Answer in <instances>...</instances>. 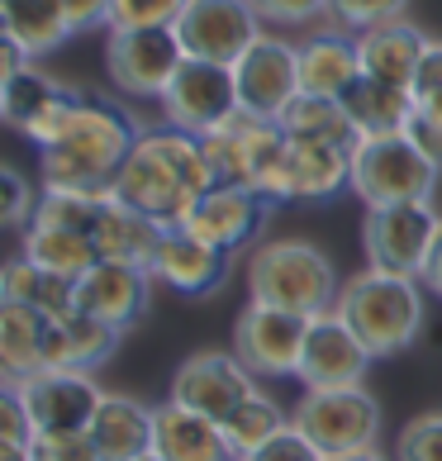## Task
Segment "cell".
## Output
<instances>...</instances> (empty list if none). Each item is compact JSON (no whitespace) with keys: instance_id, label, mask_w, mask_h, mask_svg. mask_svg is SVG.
Listing matches in <instances>:
<instances>
[{"instance_id":"obj_1","label":"cell","mask_w":442,"mask_h":461,"mask_svg":"<svg viewBox=\"0 0 442 461\" xmlns=\"http://www.w3.org/2000/svg\"><path fill=\"white\" fill-rule=\"evenodd\" d=\"M210 185H219V176L205 139L162 124L139 133V143L114 176V195L158 224H181Z\"/></svg>"},{"instance_id":"obj_2","label":"cell","mask_w":442,"mask_h":461,"mask_svg":"<svg viewBox=\"0 0 442 461\" xmlns=\"http://www.w3.org/2000/svg\"><path fill=\"white\" fill-rule=\"evenodd\" d=\"M139 124L129 110L110 100L86 95L72 110V119L58 129V139L39 148V185L43 191H77V195H105L114 191V176L124 158L139 143Z\"/></svg>"},{"instance_id":"obj_3","label":"cell","mask_w":442,"mask_h":461,"mask_svg":"<svg viewBox=\"0 0 442 461\" xmlns=\"http://www.w3.org/2000/svg\"><path fill=\"white\" fill-rule=\"evenodd\" d=\"M356 338L371 348V357H400L419 343L423 319H428V285L404 271L366 267L343 281V295L333 304Z\"/></svg>"},{"instance_id":"obj_4","label":"cell","mask_w":442,"mask_h":461,"mask_svg":"<svg viewBox=\"0 0 442 461\" xmlns=\"http://www.w3.org/2000/svg\"><path fill=\"white\" fill-rule=\"evenodd\" d=\"M343 295L333 258L310 238H266L248 258V300L295 314H329Z\"/></svg>"},{"instance_id":"obj_5","label":"cell","mask_w":442,"mask_h":461,"mask_svg":"<svg viewBox=\"0 0 442 461\" xmlns=\"http://www.w3.org/2000/svg\"><path fill=\"white\" fill-rule=\"evenodd\" d=\"M437 176H442V167L410 139V133L362 139L352 152V195L362 204L433 200Z\"/></svg>"},{"instance_id":"obj_6","label":"cell","mask_w":442,"mask_h":461,"mask_svg":"<svg viewBox=\"0 0 442 461\" xmlns=\"http://www.w3.org/2000/svg\"><path fill=\"white\" fill-rule=\"evenodd\" d=\"M291 423L324 456H338V452L381 447L385 414L366 385H329V390H304L291 409Z\"/></svg>"},{"instance_id":"obj_7","label":"cell","mask_w":442,"mask_h":461,"mask_svg":"<svg viewBox=\"0 0 442 461\" xmlns=\"http://www.w3.org/2000/svg\"><path fill=\"white\" fill-rule=\"evenodd\" d=\"M191 58L176 24H133V29H105V72L114 91L162 100L181 62Z\"/></svg>"},{"instance_id":"obj_8","label":"cell","mask_w":442,"mask_h":461,"mask_svg":"<svg viewBox=\"0 0 442 461\" xmlns=\"http://www.w3.org/2000/svg\"><path fill=\"white\" fill-rule=\"evenodd\" d=\"M442 214L433 200H400V204H366L362 219V248L366 267L404 271V276H423V267L433 258Z\"/></svg>"},{"instance_id":"obj_9","label":"cell","mask_w":442,"mask_h":461,"mask_svg":"<svg viewBox=\"0 0 442 461\" xmlns=\"http://www.w3.org/2000/svg\"><path fill=\"white\" fill-rule=\"evenodd\" d=\"M310 338V314L276 310V304L248 300V310L233 319V352L257 381H281L300 371V352Z\"/></svg>"},{"instance_id":"obj_10","label":"cell","mask_w":442,"mask_h":461,"mask_svg":"<svg viewBox=\"0 0 442 461\" xmlns=\"http://www.w3.org/2000/svg\"><path fill=\"white\" fill-rule=\"evenodd\" d=\"M86 100V91L62 86L58 77L39 72V62H24L14 72H0V119L24 133L33 148H43L48 139H58V129L72 119V110Z\"/></svg>"},{"instance_id":"obj_11","label":"cell","mask_w":442,"mask_h":461,"mask_svg":"<svg viewBox=\"0 0 442 461\" xmlns=\"http://www.w3.org/2000/svg\"><path fill=\"white\" fill-rule=\"evenodd\" d=\"M162 119L172 129L185 133H200L205 139L210 129H219L229 114H238V81H233V67L229 62H210V58H185L181 72L172 77L167 95L158 100Z\"/></svg>"},{"instance_id":"obj_12","label":"cell","mask_w":442,"mask_h":461,"mask_svg":"<svg viewBox=\"0 0 442 461\" xmlns=\"http://www.w3.org/2000/svg\"><path fill=\"white\" fill-rule=\"evenodd\" d=\"M352 191V152L333 143H295L285 139V152L262 181V195L271 204H324L333 195Z\"/></svg>"},{"instance_id":"obj_13","label":"cell","mask_w":442,"mask_h":461,"mask_svg":"<svg viewBox=\"0 0 442 461\" xmlns=\"http://www.w3.org/2000/svg\"><path fill=\"white\" fill-rule=\"evenodd\" d=\"M14 390H20V400L33 419V438L39 433H86L100 400H105L95 371H58V366L24 375V381H14Z\"/></svg>"},{"instance_id":"obj_14","label":"cell","mask_w":442,"mask_h":461,"mask_svg":"<svg viewBox=\"0 0 442 461\" xmlns=\"http://www.w3.org/2000/svg\"><path fill=\"white\" fill-rule=\"evenodd\" d=\"M205 148H210V162H214L219 181L262 191V181L271 176V167H276V158L285 152V129L276 119L238 110L219 129L205 133Z\"/></svg>"},{"instance_id":"obj_15","label":"cell","mask_w":442,"mask_h":461,"mask_svg":"<svg viewBox=\"0 0 442 461\" xmlns=\"http://www.w3.org/2000/svg\"><path fill=\"white\" fill-rule=\"evenodd\" d=\"M176 33L191 58L233 67L266 33V24L252 0H185V10L176 14Z\"/></svg>"},{"instance_id":"obj_16","label":"cell","mask_w":442,"mask_h":461,"mask_svg":"<svg viewBox=\"0 0 442 461\" xmlns=\"http://www.w3.org/2000/svg\"><path fill=\"white\" fill-rule=\"evenodd\" d=\"M238 105L262 119H281V110L300 95V43L281 33H262L243 58L233 62Z\"/></svg>"},{"instance_id":"obj_17","label":"cell","mask_w":442,"mask_h":461,"mask_svg":"<svg viewBox=\"0 0 442 461\" xmlns=\"http://www.w3.org/2000/svg\"><path fill=\"white\" fill-rule=\"evenodd\" d=\"M371 348L356 338V329L338 314H314L310 319V338H304V352H300V371L295 381L304 390H329V385H366V371H371Z\"/></svg>"},{"instance_id":"obj_18","label":"cell","mask_w":442,"mask_h":461,"mask_svg":"<svg viewBox=\"0 0 442 461\" xmlns=\"http://www.w3.org/2000/svg\"><path fill=\"white\" fill-rule=\"evenodd\" d=\"M271 210H276V204H271L262 191L219 181V185H210V191L195 200V210L185 214L181 224L191 229L195 238H205V243L224 248L233 258V252H243V248H257V233L266 229Z\"/></svg>"},{"instance_id":"obj_19","label":"cell","mask_w":442,"mask_h":461,"mask_svg":"<svg viewBox=\"0 0 442 461\" xmlns=\"http://www.w3.org/2000/svg\"><path fill=\"white\" fill-rule=\"evenodd\" d=\"M252 390H257V375L243 366V357L233 348L229 352L224 348L191 352L172 375V400L191 404V409H200V414H210L219 423H224Z\"/></svg>"},{"instance_id":"obj_20","label":"cell","mask_w":442,"mask_h":461,"mask_svg":"<svg viewBox=\"0 0 442 461\" xmlns=\"http://www.w3.org/2000/svg\"><path fill=\"white\" fill-rule=\"evenodd\" d=\"M152 285H158V276L139 262H95L77 281V310H86L95 319H105L110 329L129 333L148 314Z\"/></svg>"},{"instance_id":"obj_21","label":"cell","mask_w":442,"mask_h":461,"mask_svg":"<svg viewBox=\"0 0 442 461\" xmlns=\"http://www.w3.org/2000/svg\"><path fill=\"white\" fill-rule=\"evenodd\" d=\"M148 271L162 285H172L176 295L205 300V295H214V290L229 281V252L205 243V238H195L185 224H167Z\"/></svg>"},{"instance_id":"obj_22","label":"cell","mask_w":442,"mask_h":461,"mask_svg":"<svg viewBox=\"0 0 442 461\" xmlns=\"http://www.w3.org/2000/svg\"><path fill=\"white\" fill-rule=\"evenodd\" d=\"M152 452L167 461H238L224 423L172 395L152 404Z\"/></svg>"},{"instance_id":"obj_23","label":"cell","mask_w":442,"mask_h":461,"mask_svg":"<svg viewBox=\"0 0 442 461\" xmlns=\"http://www.w3.org/2000/svg\"><path fill=\"white\" fill-rule=\"evenodd\" d=\"M119 329H110L105 319H95L86 310H67L58 319H48V348H43V366L58 371H100L119 348Z\"/></svg>"},{"instance_id":"obj_24","label":"cell","mask_w":442,"mask_h":461,"mask_svg":"<svg viewBox=\"0 0 442 461\" xmlns=\"http://www.w3.org/2000/svg\"><path fill=\"white\" fill-rule=\"evenodd\" d=\"M167 224L139 214L133 204H124L114 191L100 195L95 219H91V243L100 252V262H139L152 267V252H158V238Z\"/></svg>"},{"instance_id":"obj_25","label":"cell","mask_w":442,"mask_h":461,"mask_svg":"<svg viewBox=\"0 0 442 461\" xmlns=\"http://www.w3.org/2000/svg\"><path fill=\"white\" fill-rule=\"evenodd\" d=\"M356 77H362V48H356V33L333 24V29H319V33H310V39L300 43V91L343 100Z\"/></svg>"},{"instance_id":"obj_26","label":"cell","mask_w":442,"mask_h":461,"mask_svg":"<svg viewBox=\"0 0 442 461\" xmlns=\"http://www.w3.org/2000/svg\"><path fill=\"white\" fill-rule=\"evenodd\" d=\"M91 442L100 461H139L152 452V404L119 395V390H105L95 419H91Z\"/></svg>"},{"instance_id":"obj_27","label":"cell","mask_w":442,"mask_h":461,"mask_svg":"<svg viewBox=\"0 0 442 461\" xmlns=\"http://www.w3.org/2000/svg\"><path fill=\"white\" fill-rule=\"evenodd\" d=\"M428 33L414 29L410 20H390L376 24L366 33H356V48H362V72L366 77H381V81H395V86H414V72L423 53H428Z\"/></svg>"},{"instance_id":"obj_28","label":"cell","mask_w":442,"mask_h":461,"mask_svg":"<svg viewBox=\"0 0 442 461\" xmlns=\"http://www.w3.org/2000/svg\"><path fill=\"white\" fill-rule=\"evenodd\" d=\"M276 124L285 129V139H295V143H333V148H347V152H356V143H362V129H356L352 110L338 95L300 91L291 105L281 110Z\"/></svg>"},{"instance_id":"obj_29","label":"cell","mask_w":442,"mask_h":461,"mask_svg":"<svg viewBox=\"0 0 442 461\" xmlns=\"http://www.w3.org/2000/svg\"><path fill=\"white\" fill-rule=\"evenodd\" d=\"M343 105L352 110L356 129H362V139H381V133H410L414 114H419L410 86H395V81H381V77H366V72L347 86Z\"/></svg>"},{"instance_id":"obj_30","label":"cell","mask_w":442,"mask_h":461,"mask_svg":"<svg viewBox=\"0 0 442 461\" xmlns=\"http://www.w3.org/2000/svg\"><path fill=\"white\" fill-rule=\"evenodd\" d=\"M0 29H5V39L20 48L29 62L58 53V48L77 33L72 20H67V10H62V0H5V5H0Z\"/></svg>"},{"instance_id":"obj_31","label":"cell","mask_w":442,"mask_h":461,"mask_svg":"<svg viewBox=\"0 0 442 461\" xmlns=\"http://www.w3.org/2000/svg\"><path fill=\"white\" fill-rule=\"evenodd\" d=\"M20 252L33 267L58 271V276H67V281H81L100 262L91 233H81L72 224H58V219H33V224L24 229V248Z\"/></svg>"},{"instance_id":"obj_32","label":"cell","mask_w":442,"mask_h":461,"mask_svg":"<svg viewBox=\"0 0 442 461\" xmlns=\"http://www.w3.org/2000/svg\"><path fill=\"white\" fill-rule=\"evenodd\" d=\"M43 348H48V314L0 300V375L14 385L33 371H43Z\"/></svg>"},{"instance_id":"obj_33","label":"cell","mask_w":442,"mask_h":461,"mask_svg":"<svg viewBox=\"0 0 442 461\" xmlns=\"http://www.w3.org/2000/svg\"><path fill=\"white\" fill-rule=\"evenodd\" d=\"M0 300L29 304V310L58 319V314H67V310H77V281L58 276V271L33 267L24 252H20V258H10L5 271H0Z\"/></svg>"},{"instance_id":"obj_34","label":"cell","mask_w":442,"mask_h":461,"mask_svg":"<svg viewBox=\"0 0 442 461\" xmlns=\"http://www.w3.org/2000/svg\"><path fill=\"white\" fill-rule=\"evenodd\" d=\"M285 429H291V409H281V400L266 395L262 385L252 390V395L224 419V433H229V442H233V456H238V461L252 456L257 447H266V442L276 438V433H285Z\"/></svg>"},{"instance_id":"obj_35","label":"cell","mask_w":442,"mask_h":461,"mask_svg":"<svg viewBox=\"0 0 442 461\" xmlns=\"http://www.w3.org/2000/svg\"><path fill=\"white\" fill-rule=\"evenodd\" d=\"M410 0H329V20L347 33H366L376 24H390V20H404Z\"/></svg>"},{"instance_id":"obj_36","label":"cell","mask_w":442,"mask_h":461,"mask_svg":"<svg viewBox=\"0 0 442 461\" xmlns=\"http://www.w3.org/2000/svg\"><path fill=\"white\" fill-rule=\"evenodd\" d=\"M43 191H33V181L20 167H0V224L5 229H29L39 214Z\"/></svg>"},{"instance_id":"obj_37","label":"cell","mask_w":442,"mask_h":461,"mask_svg":"<svg viewBox=\"0 0 442 461\" xmlns=\"http://www.w3.org/2000/svg\"><path fill=\"white\" fill-rule=\"evenodd\" d=\"M395 461H442V409L437 414H419L395 433Z\"/></svg>"},{"instance_id":"obj_38","label":"cell","mask_w":442,"mask_h":461,"mask_svg":"<svg viewBox=\"0 0 442 461\" xmlns=\"http://www.w3.org/2000/svg\"><path fill=\"white\" fill-rule=\"evenodd\" d=\"M185 0H110V29L133 24H176Z\"/></svg>"},{"instance_id":"obj_39","label":"cell","mask_w":442,"mask_h":461,"mask_svg":"<svg viewBox=\"0 0 442 461\" xmlns=\"http://www.w3.org/2000/svg\"><path fill=\"white\" fill-rule=\"evenodd\" d=\"M410 91H414L419 114H423V119H437V124H442V43H437V39L428 43V53H423Z\"/></svg>"},{"instance_id":"obj_40","label":"cell","mask_w":442,"mask_h":461,"mask_svg":"<svg viewBox=\"0 0 442 461\" xmlns=\"http://www.w3.org/2000/svg\"><path fill=\"white\" fill-rule=\"evenodd\" d=\"M262 14V24L271 29H304L329 20V0H252Z\"/></svg>"},{"instance_id":"obj_41","label":"cell","mask_w":442,"mask_h":461,"mask_svg":"<svg viewBox=\"0 0 442 461\" xmlns=\"http://www.w3.org/2000/svg\"><path fill=\"white\" fill-rule=\"evenodd\" d=\"M33 461H100L91 433H39L33 438Z\"/></svg>"},{"instance_id":"obj_42","label":"cell","mask_w":442,"mask_h":461,"mask_svg":"<svg viewBox=\"0 0 442 461\" xmlns=\"http://www.w3.org/2000/svg\"><path fill=\"white\" fill-rule=\"evenodd\" d=\"M0 442H14V447H33V419L20 400V390L5 385L0 390Z\"/></svg>"},{"instance_id":"obj_43","label":"cell","mask_w":442,"mask_h":461,"mask_svg":"<svg viewBox=\"0 0 442 461\" xmlns=\"http://www.w3.org/2000/svg\"><path fill=\"white\" fill-rule=\"evenodd\" d=\"M243 461H324V452H319L314 442H310V438H304V433L295 429V423H291L285 433H276V438L266 442V447H257V452L243 456Z\"/></svg>"},{"instance_id":"obj_44","label":"cell","mask_w":442,"mask_h":461,"mask_svg":"<svg viewBox=\"0 0 442 461\" xmlns=\"http://www.w3.org/2000/svg\"><path fill=\"white\" fill-rule=\"evenodd\" d=\"M67 20H72L77 33H95V29H110V0H62Z\"/></svg>"},{"instance_id":"obj_45","label":"cell","mask_w":442,"mask_h":461,"mask_svg":"<svg viewBox=\"0 0 442 461\" xmlns=\"http://www.w3.org/2000/svg\"><path fill=\"white\" fill-rule=\"evenodd\" d=\"M410 139L428 152V158L442 167V124L437 119H423V114H414V124H410Z\"/></svg>"},{"instance_id":"obj_46","label":"cell","mask_w":442,"mask_h":461,"mask_svg":"<svg viewBox=\"0 0 442 461\" xmlns=\"http://www.w3.org/2000/svg\"><path fill=\"white\" fill-rule=\"evenodd\" d=\"M423 285H428V295H437L442 300V224H437V243H433V258H428V267H423V276H419Z\"/></svg>"},{"instance_id":"obj_47","label":"cell","mask_w":442,"mask_h":461,"mask_svg":"<svg viewBox=\"0 0 442 461\" xmlns=\"http://www.w3.org/2000/svg\"><path fill=\"white\" fill-rule=\"evenodd\" d=\"M324 461H395V456H385L381 447H366V452H338V456H324Z\"/></svg>"},{"instance_id":"obj_48","label":"cell","mask_w":442,"mask_h":461,"mask_svg":"<svg viewBox=\"0 0 442 461\" xmlns=\"http://www.w3.org/2000/svg\"><path fill=\"white\" fill-rule=\"evenodd\" d=\"M139 461H167V456H158V452H148V456H139Z\"/></svg>"}]
</instances>
